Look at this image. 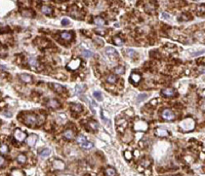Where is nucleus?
Listing matches in <instances>:
<instances>
[{
    "label": "nucleus",
    "mask_w": 205,
    "mask_h": 176,
    "mask_svg": "<svg viewBox=\"0 0 205 176\" xmlns=\"http://www.w3.org/2000/svg\"><path fill=\"white\" fill-rule=\"evenodd\" d=\"M179 128L182 131H185V132L192 131L195 128V120L191 118H187L179 123Z\"/></svg>",
    "instance_id": "obj_1"
},
{
    "label": "nucleus",
    "mask_w": 205,
    "mask_h": 176,
    "mask_svg": "<svg viewBox=\"0 0 205 176\" xmlns=\"http://www.w3.org/2000/svg\"><path fill=\"white\" fill-rule=\"evenodd\" d=\"M25 125H27L31 128H34L38 124V116L34 113H27L25 114V116L22 119Z\"/></svg>",
    "instance_id": "obj_2"
},
{
    "label": "nucleus",
    "mask_w": 205,
    "mask_h": 176,
    "mask_svg": "<svg viewBox=\"0 0 205 176\" xmlns=\"http://www.w3.org/2000/svg\"><path fill=\"white\" fill-rule=\"evenodd\" d=\"M133 129L135 131H147L148 130V124L141 120H138L134 121Z\"/></svg>",
    "instance_id": "obj_3"
},
{
    "label": "nucleus",
    "mask_w": 205,
    "mask_h": 176,
    "mask_svg": "<svg viewBox=\"0 0 205 176\" xmlns=\"http://www.w3.org/2000/svg\"><path fill=\"white\" fill-rule=\"evenodd\" d=\"M105 52H106V55L109 57V59H111V60H118L119 55H118V53L116 52V49L114 47L108 46V47H106Z\"/></svg>",
    "instance_id": "obj_4"
},
{
    "label": "nucleus",
    "mask_w": 205,
    "mask_h": 176,
    "mask_svg": "<svg viewBox=\"0 0 205 176\" xmlns=\"http://www.w3.org/2000/svg\"><path fill=\"white\" fill-rule=\"evenodd\" d=\"M161 115H162V118L164 119L165 120H174V118H175V115H174V113L172 112V110H170V109H163L162 111V113H161Z\"/></svg>",
    "instance_id": "obj_5"
},
{
    "label": "nucleus",
    "mask_w": 205,
    "mask_h": 176,
    "mask_svg": "<svg viewBox=\"0 0 205 176\" xmlns=\"http://www.w3.org/2000/svg\"><path fill=\"white\" fill-rule=\"evenodd\" d=\"M14 139L17 140V141H19V142H22V141H24L26 137H27V135H26V133L25 132H23V131H21V129H17L14 131Z\"/></svg>",
    "instance_id": "obj_6"
},
{
    "label": "nucleus",
    "mask_w": 205,
    "mask_h": 176,
    "mask_svg": "<svg viewBox=\"0 0 205 176\" xmlns=\"http://www.w3.org/2000/svg\"><path fill=\"white\" fill-rule=\"evenodd\" d=\"M80 65H81V60L80 59H74L67 65V68L70 69V70H76V69L79 68Z\"/></svg>",
    "instance_id": "obj_7"
},
{
    "label": "nucleus",
    "mask_w": 205,
    "mask_h": 176,
    "mask_svg": "<svg viewBox=\"0 0 205 176\" xmlns=\"http://www.w3.org/2000/svg\"><path fill=\"white\" fill-rule=\"evenodd\" d=\"M161 94H162L164 97H168V98H170V97L175 96L177 91H175L173 88H166V89H163V90L161 91Z\"/></svg>",
    "instance_id": "obj_8"
},
{
    "label": "nucleus",
    "mask_w": 205,
    "mask_h": 176,
    "mask_svg": "<svg viewBox=\"0 0 205 176\" xmlns=\"http://www.w3.org/2000/svg\"><path fill=\"white\" fill-rule=\"evenodd\" d=\"M46 105L48 107H50V108H53V109H57V108H60L61 107V103L56 100V99H50V100H48L46 103Z\"/></svg>",
    "instance_id": "obj_9"
},
{
    "label": "nucleus",
    "mask_w": 205,
    "mask_h": 176,
    "mask_svg": "<svg viewBox=\"0 0 205 176\" xmlns=\"http://www.w3.org/2000/svg\"><path fill=\"white\" fill-rule=\"evenodd\" d=\"M52 168L56 170H64L65 169V164L64 162L60 161V160H55L52 163Z\"/></svg>",
    "instance_id": "obj_10"
},
{
    "label": "nucleus",
    "mask_w": 205,
    "mask_h": 176,
    "mask_svg": "<svg viewBox=\"0 0 205 176\" xmlns=\"http://www.w3.org/2000/svg\"><path fill=\"white\" fill-rule=\"evenodd\" d=\"M49 85H50V88L56 93H60V94H62L63 92H65V88L63 87V85H61V84H58V83H49Z\"/></svg>",
    "instance_id": "obj_11"
},
{
    "label": "nucleus",
    "mask_w": 205,
    "mask_h": 176,
    "mask_svg": "<svg viewBox=\"0 0 205 176\" xmlns=\"http://www.w3.org/2000/svg\"><path fill=\"white\" fill-rule=\"evenodd\" d=\"M37 135H35V134H31V135H29V137L27 138V144H28L29 146H34L35 145V143H36V141H37Z\"/></svg>",
    "instance_id": "obj_12"
},
{
    "label": "nucleus",
    "mask_w": 205,
    "mask_h": 176,
    "mask_svg": "<svg viewBox=\"0 0 205 176\" xmlns=\"http://www.w3.org/2000/svg\"><path fill=\"white\" fill-rule=\"evenodd\" d=\"M70 108H71V110L75 111V112H81L82 109H83L82 105L77 104V103H72V104H70Z\"/></svg>",
    "instance_id": "obj_13"
},
{
    "label": "nucleus",
    "mask_w": 205,
    "mask_h": 176,
    "mask_svg": "<svg viewBox=\"0 0 205 176\" xmlns=\"http://www.w3.org/2000/svg\"><path fill=\"white\" fill-rule=\"evenodd\" d=\"M105 175L106 176H117V172L114 168L108 167L105 169Z\"/></svg>",
    "instance_id": "obj_14"
},
{
    "label": "nucleus",
    "mask_w": 205,
    "mask_h": 176,
    "mask_svg": "<svg viewBox=\"0 0 205 176\" xmlns=\"http://www.w3.org/2000/svg\"><path fill=\"white\" fill-rule=\"evenodd\" d=\"M61 37H62V39H64L66 41H70V40H72V33L71 32H68V31H64V32H62L61 33Z\"/></svg>",
    "instance_id": "obj_15"
},
{
    "label": "nucleus",
    "mask_w": 205,
    "mask_h": 176,
    "mask_svg": "<svg viewBox=\"0 0 205 176\" xmlns=\"http://www.w3.org/2000/svg\"><path fill=\"white\" fill-rule=\"evenodd\" d=\"M19 78H21L22 82H24V83H31V82H32V76L29 75V74H26V73L21 74V75H19Z\"/></svg>",
    "instance_id": "obj_16"
},
{
    "label": "nucleus",
    "mask_w": 205,
    "mask_h": 176,
    "mask_svg": "<svg viewBox=\"0 0 205 176\" xmlns=\"http://www.w3.org/2000/svg\"><path fill=\"white\" fill-rule=\"evenodd\" d=\"M29 65L32 67V68H37L38 66H39V62H38V60L36 58H34V57H31V58H29Z\"/></svg>",
    "instance_id": "obj_17"
},
{
    "label": "nucleus",
    "mask_w": 205,
    "mask_h": 176,
    "mask_svg": "<svg viewBox=\"0 0 205 176\" xmlns=\"http://www.w3.org/2000/svg\"><path fill=\"white\" fill-rule=\"evenodd\" d=\"M63 136L68 140H72L74 138V132L72 130H66L65 132L63 133Z\"/></svg>",
    "instance_id": "obj_18"
},
{
    "label": "nucleus",
    "mask_w": 205,
    "mask_h": 176,
    "mask_svg": "<svg viewBox=\"0 0 205 176\" xmlns=\"http://www.w3.org/2000/svg\"><path fill=\"white\" fill-rule=\"evenodd\" d=\"M155 133H156V135L157 136H160V137H165V136H167L168 135V132L166 130L162 129V128H157L156 131H155Z\"/></svg>",
    "instance_id": "obj_19"
},
{
    "label": "nucleus",
    "mask_w": 205,
    "mask_h": 176,
    "mask_svg": "<svg viewBox=\"0 0 205 176\" xmlns=\"http://www.w3.org/2000/svg\"><path fill=\"white\" fill-rule=\"evenodd\" d=\"M22 15L24 17H27V18H33L34 17V11L31 10V9H25V10H22Z\"/></svg>",
    "instance_id": "obj_20"
},
{
    "label": "nucleus",
    "mask_w": 205,
    "mask_h": 176,
    "mask_svg": "<svg viewBox=\"0 0 205 176\" xmlns=\"http://www.w3.org/2000/svg\"><path fill=\"white\" fill-rule=\"evenodd\" d=\"M140 78H141V77H140V73H132L130 75L131 82H132V83H140Z\"/></svg>",
    "instance_id": "obj_21"
},
{
    "label": "nucleus",
    "mask_w": 205,
    "mask_h": 176,
    "mask_svg": "<svg viewBox=\"0 0 205 176\" xmlns=\"http://www.w3.org/2000/svg\"><path fill=\"white\" fill-rule=\"evenodd\" d=\"M125 53H126V56L129 57V58H131V59H134V58L138 56L136 52L133 51V49H131V48H127V49L125 51Z\"/></svg>",
    "instance_id": "obj_22"
},
{
    "label": "nucleus",
    "mask_w": 205,
    "mask_h": 176,
    "mask_svg": "<svg viewBox=\"0 0 205 176\" xmlns=\"http://www.w3.org/2000/svg\"><path fill=\"white\" fill-rule=\"evenodd\" d=\"M113 42H114V44H116V46H123V43H124L123 39H122V38H120L119 36H114V37H113Z\"/></svg>",
    "instance_id": "obj_23"
},
{
    "label": "nucleus",
    "mask_w": 205,
    "mask_h": 176,
    "mask_svg": "<svg viewBox=\"0 0 205 176\" xmlns=\"http://www.w3.org/2000/svg\"><path fill=\"white\" fill-rule=\"evenodd\" d=\"M93 23H94V24H96V25L102 26V25H105V24H106V21H105L102 18H101V17H96V18L93 19Z\"/></svg>",
    "instance_id": "obj_24"
},
{
    "label": "nucleus",
    "mask_w": 205,
    "mask_h": 176,
    "mask_svg": "<svg viewBox=\"0 0 205 176\" xmlns=\"http://www.w3.org/2000/svg\"><path fill=\"white\" fill-rule=\"evenodd\" d=\"M106 78H107V82L109 83H115L117 82V76L114 75V74H109Z\"/></svg>",
    "instance_id": "obj_25"
},
{
    "label": "nucleus",
    "mask_w": 205,
    "mask_h": 176,
    "mask_svg": "<svg viewBox=\"0 0 205 176\" xmlns=\"http://www.w3.org/2000/svg\"><path fill=\"white\" fill-rule=\"evenodd\" d=\"M87 127H89V128H90L91 130H93V131H96V130H97V127H99V125H97V123H96V121H94V120H90V121H88Z\"/></svg>",
    "instance_id": "obj_26"
},
{
    "label": "nucleus",
    "mask_w": 205,
    "mask_h": 176,
    "mask_svg": "<svg viewBox=\"0 0 205 176\" xmlns=\"http://www.w3.org/2000/svg\"><path fill=\"white\" fill-rule=\"evenodd\" d=\"M41 10H42V12H43L44 15H51V12L53 11V10H52V8H51L50 6H47V5L42 6Z\"/></svg>",
    "instance_id": "obj_27"
},
{
    "label": "nucleus",
    "mask_w": 205,
    "mask_h": 176,
    "mask_svg": "<svg viewBox=\"0 0 205 176\" xmlns=\"http://www.w3.org/2000/svg\"><path fill=\"white\" fill-rule=\"evenodd\" d=\"M40 156L42 157H46L48 156H50V154H51V151H50V149H48V148H45V149H42L40 152Z\"/></svg>",
    "instance_id": "obj_28"
},
{
    "label": "nucleus",
    "mask_w": 205,
    "mask_h": 176,
    "mask_svg": "<svg viewBox=\"0 0 205 176\" xmlns=\"http://www.w3.org/2000/svg\"><path fill=\"white\" fill-rule=\"evenodd\" d=\"M11 176H25L24 172L19 169H14L11 171Z\"/></svg>",
    "instance_id": "obj_29"
},
{
    "label": "nucleus",
    "mask_w": 205,
    "mask_h": 176,
    "mask_svg": "<svg viewBox=\"0 0 205 176\" xmlns=\"http://www.w3.org/2000/svg\"><path fill=\"white\" fill-rule=\"evenodd\" d=\"M80 146L82 148H84V149H89V148H92L93 144L91 142H89V141H85L82 144H80Z\"/></svg>",
    "instance_id": "obj_30"
},
{
    "label": "nucleus",
    "mask_w": 205,
    "mask_h": 176,
    "mask_svg": "<svg viewBox=\"0 0 205 176\" xmlns=\"http://www.w3.org/2000/svg\"><path fill=\"white\" fill-rule=\"evenodd\" d=\"M0 151H1V155L7 154V152H8V147H7V145L4 144V143H2V144H1V147H0Z\"/></svg>",
    "instance_id": "obj_31"
},
{
    "label": "nucleus",
    "mask_w": 205,
    "mask_h": 176,
    "mask_svg": "<svg viewBox=\"0 0 205 176\" xmlns=\"http://www.w3.org/2000/svg\"><path fill=\"white\" fill-rule=\"evenodd\" d=\"M93 97H94L95 99H97L99 101H102V93L99 92V91H94V92H93Z\"/></svg>",
    "instance_id": "obj_32"
},
{
    "label": "nucleus",
    "mask_w": 205,
    "mask_h": 176,
    "mask_svg": "<svg viewBox=\"0 0 205 176\" xmlns=\"http://www.w3.org/2000/svg\"><path fill=\"white\" fill-rule=\"evenodd\" d=\"M26 160H27V157H26V156L24 154H21V155L18 156V162L21 163V164H24L26 162Z\"/></svg>",
    "instance_id": "obj_33"
},
{
    "label": "nucleus",
    "mask_w": 205,
    "mask_h": 176,
    "mask_svg": "<svg viewBox=\"0 0 205 176\" xmlns=\"http://www.w3.org/2000/svg\"><path fill=\"white\" fill-rule=\"evenodd\" d=\"M115 73L116 74H123L124 73V68L122 66H118L115 68Z\"/></svg>",
    "instance_id": "obj_34"
},
{
    "label": "nucleus",
    "mask_w": 205,
    "mask_h": 176,
    "mask_svg": "<svg viewBox=\"0 0 205 176\" xmlns=\"http://www.w3.org/2000/svg\"><path fill=\"white\" fill-rule=\"evenodd\" d=\"M77 141H78V143H79V144H82L83 142L87 141V139H86V137H84L83 135H80V136H78V138H77Z\"/></svg>",
    "instance_id": "obj_35"
},
{
    "label": "nucleus",
    "mask_w": 205,
    "mask_h": 176,
    "mask_svg": "<svg viewBox=\"0 0 205 176\" xmlns=\"http://www.w3.org/2000/svg\"><path fill=\"white\" fill-rule=\"evenodd\" d=\"M82 55L85 57V58H90L93 56V53H91L90 51H83L82 52Z\"/></svg>",
    "instance_id": "obj_36"
},
{
    "label": "nucleus",
    "mask_w": 205,
    "mask_h": 176,
    "mask_svg": "<svg viewBox=\"0 0 205 176\" xmlns=\"http://www.w3.org/2000/svg\"><path fill=\"white\" fill-rule=\"evenodd\" d=\"M146 98H147V94H140V95H139V96L136 97V101L140 102L141 100H145Z\"/></svg>",
    "instance_id": "obj_37"
},
{
    "label": "nucleus",
    "mask_w": 205,
    "mask_h": 176,
    "mask_svg": "<svg viewBox=\"0 0 205 176\" xmlns=\"http://www.w3.org/2000/svg\"><path fill=\"white\" fill-rule=\"evenodd\" d=\"M198 71L200 73H205V65H201L198 67Z\"/></svg>",
    "instance_id": "obj_38"
},
{
    "label": "nucleus",
    "mask_w": 205,
    "mask_h": 176,
    "mask_svg": "<svg viewBox=\"0 0 205 176\" xmlns=\"http://www.w3.org/2000/svg\"><path fill=\"white\" fill-rule=\"evenodd\" d=\"M124 156H125V157H126L127 160H131V157H132V154H131L130 151H125Z\"/></svg>",
    "instance_id": "obj_39"
},
{
    "label": "nucleus",
    "mask_w": 205,
    "mask_h": 176,
    "mask_svg": "<svg viewBox=\"0 0 205 176\" xmlns=\"http://www.w3.org/2000/svg\"><path fill=\"white\" fill-rule=\"evenodd\" d=\"M95 32H96V33H99L100 35H104V34L106 33V31H105V30H100V29H95Z\"/></svg>",
    "instance_id": "obj_40"
},
{
    "label": "nucleus",
    "mask_w": 205,
    "mask_h": 176,
    "mask_svg": "<svg viewBox=\"0 0 205 176\" xmlns=\"http://www.w3.org/2000/svg\"><path fill=\"white\" fill-rule=\"evenodd\" d=\"M84 89H85V88H84L83 85H82V87H81V85H77V87H76V91H77V92H81V91H83Z\"/></svg>",
    "instance_id": "obj_41"
},
{
    "label": "nucleus",
    "mask_w": 205,
    "mask_h": 176,
    "mask_svg": "<svg viewBox=\"0 0 205 176\" xmlns=\"http://www.w3.org/2000/svg\"><path fill=\"white\" fill-rule=\"evenodd\" d=\"M69 24V20H67V19H64V20H62V25H64V26H67Z\"/></svg>",
    "instance_id": "obj_42"
},
{
    "label": "nucleus",
    "mask_w": 205,
    "mask_h": 176,
    "mask_svg": "<svg viewBox=\"0 0 205 176\" xmlns=\"http://www.w3.org/2000/svg\"><path fill=\"white\" fill-rule=\"evenodd\" d=\"M182 18L186 19V21H189V20L191 19V18H190V17H187V15H183V16H182ZM182 18H180V19H182Z\"/></svg>",
    "instance_id": "obj_43"
},
{
    "label": "nucleus",
    "mask_w": 205,
    "mask_h": 176,
    "mask_svg": "<svg viewBox=\"0 0 205 176\" xmlns=\"http://www.w3.org/2000/svg\"><path fill=\"white\" fill-rule=\"evenodd\" d=\"M0 160H1V167H3V163H4V157H3V156L1 157Z\"/></svg>",
    "instance_id": "obj_44"
},
{
    "label": "nucleus",
    "mask_w": 205,
    "mask_h": 176,
    "mask_svg": "<svg viewBox=\"0 0 205 176\" xmlns=\"http://www.w3.org/2000/svg\"><path fill=\"white\" fill-rule=\"evenodd\" d=\"M162 16H163V17H165V18H168V19L170 18V17H169V15H166V13H165V12H164V13H163V15H162Z\"/></svg>",
    "instance_id": "obj_45"
},
{
    "label": "nucleus",
    "mask_w": 205,
    "mask_h": 176,
    "mask_svg": "<svg viewBox=\"0 0 205 176\" xmlns=\"http://www.w3.org/2000/svg\"><path fill=\"white\" fill-rule=\"evenodd\" d=\"M174 176H175V175H174ZM177 176H178V175H177Z\"/></svg>",
    "instance_id": "obj_46"
}]
</instances>
